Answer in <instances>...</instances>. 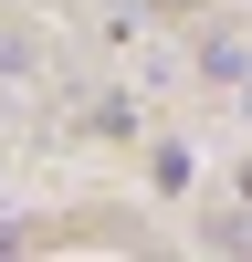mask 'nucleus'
Returning a JSON list of instances; mask_svg holds the SVG:
<instances>
[{
  "mask_svg": "<svg viewBox=\"0 0 252 262\" xmlns=\"http://www.w3.org/2000/svg\"><path fill=\"white\" fill-rule=\"evenodd\" d=\"M242 200H252V168H242Z\"/></svg>",
  "mask_w": 252,
  "mask_h": 262,
  "instance_id": "1",
  "label": "nucleus"
},
{
  "mask_svg": "<svg viewBox=\"0 0 252 262\" xmlns=\"http://www.w3.org/2000/svg\"><path fill=\"white\" fill-rule=\"evenodd\" d=\"M242 116H252V84H242Z\"/></svg>",
  "mask_w": 252,
  "mask_h": 262,
  "instance_id": "2",
  "label": "nucleus"
}]
</instances>
